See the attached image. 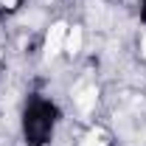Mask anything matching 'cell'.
<instances>
[{"label": "cell", "instance_id": "obj_1", "mask_svg": "<svg viewBox=\"0 0 146 146\" xmlns=\"http://www.w3.org/2000/svg\"><path fill=\"white\" fill-rule=\"evenodd\" d=\"M59 118V110L45 101V98H36L28 104L25 110V118H23V129H25V141L28 146H45L54 135V124Z\"/></svg>", "mask_w": 146, "mask_h": 146}, {"label": "cell", "instance_id": "obj_2", "mask_svg": "<svg viewBox=\"0 0 146 146\" xmlns=\"http://www.w3.org/2000/svg\"><path fill=\"white\" fill-rule=\"evenodd\" d=\"M65 25H54L51 28V34H48V54H56V48L62 45V39H65Z\"/></svg>", "mask_w": 146, "mask_h": 146}, {"label": "cell", "instance_id": "obj_3", "mask_svg": "<svg viewBox=\"0 0 146 146\" xmlns=\"http://www.w3.org/2000/svg\"><path fill=\"white\" fill-rule=\"evenodd\" d=\"M79 48H82V28H73L70 34L65 36V51L68 54H79Z\"/></svg>", "mask_w": 146, "mask_h": 146}, {"label": "cell", "instance_id": "obj_4", "mask_svg": "<svg viewBox=\"0 0 146 146\" xmlns=\"http://www.w3.org/2000/svg\"><path fill=\"white\" fill-rule=\"evenodd\" d=\"M141 3H143V20H146V0H141Z\"/></svg>", "mask_w": 146, "mask_h": 146}, {"label": "cell", "instance_id": "obj_5", "mask_svg": "<svg viewBox=\"0 0 146 146\" xmlns=\"http://www.w3.org/2000/svg\"><path fill=\"white\" fill-rule=\"evenodd\" d=\"M143 48H146V36H143Z\"/></svg>", "mask_w": 146, "mask_h": 146}]
</instances>
